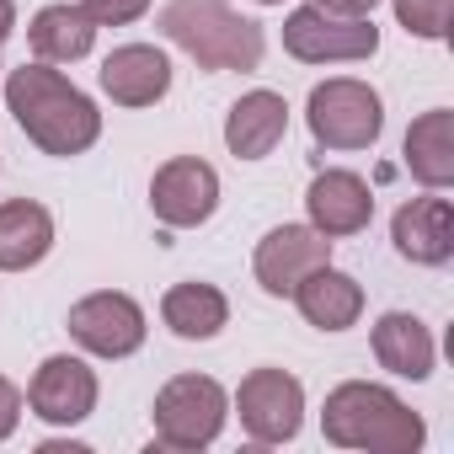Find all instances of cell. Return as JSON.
Wrapping results in <instances>:
<instances>
[{"instance_id": "11", "label": "cell", "mask_w": 454, "mask_h": 454, "mask_svg": "<svg viewBox=\"0 0 454 454\" xmlns=\"http://www.w3.org/2000/svg\"><path fill=\"white\" fill-rule=\"evenodd\" d=\"M27 406L54 422V427H75L97 411V369L70 358V353H54L38 364L33 385H27Z\"/></svg>"}, {"instance_id": "15", "label": "cell", "mask_w": 454, "mask_h": 454, "mask_svg": "<svg viewBox=\"0 0 454 454\" xmlns=\"http://www.w3.org/2000/svg\"><path fill=\"white\" fill-rule=\"evenodd\" d=\"M289 134V102L278 91H247L231 113H224V145L236 160H262L278 150Z\"/></svg>"}, {"instance_id": "7", "label": "cell", "mask_w": 454, "mask_h": 454, "mask_svg": "<svg viewBox=\"0 0 454 454\" xmlns=\"http://www.w3.org/2000/svg\"><path fill=\"white\" fill-rule=\"evenodd\" d=\"M65 326H70V337H75L86 353H97V358H129V353L145 348V332H150L139 300H129V294H118V289H97V294L75 300Z\"/></svg>"}, {"instance_id": "2", "label": "cell", "mask_w": 454, "mask_h": 454, "mask_svg": "<svg viewBox=\"0 0 454 454\" xmlns=\"http://www.w3.org/2000/svg\"><path fill=\"white\" fill-rule=\"evenodd\" d=\"M321 433H326V443L364 449V454H417L427 438L422 417L395 390L369 385V380H348L326 395Z\"/></svg>"}, {"instance_id": "23", "label": "cell", "mask_w": 454, "mask_h": 454, "mask_svg": "<svg viewBox=\"0 0 454 454\" xmlns=\"http://www.w3.org/2000/svg\"><path fill=\"white\" fill-rule=\"evenodd\" d=\"M81 12L97 22V27H129L150 12V0H81Z\"/></svg>"}, {"instance_id": "18", "label": "cell", "mask_w": 454, "mask_h": 454, "mask_svg": "<svg viewBox=\"0 0 454 454\" xmlns=\"http://www.w3.org/2000/svg\"><path fill=\"white\" fill-rule=\"evenodd\" d=\"M406 171L427 187V192H443L454 182V113L449 107H433L422 113L411 129H406Z\"/></svg>"}, {"instance_id": "12", "label": "cell", "mask_w": 454, "mask_h": 454, "mask_svg": "<svg viewBox=\"0 0 454 454\" xmlns=\"http://www.w3.org/2000/svg\"><path fill=\"white\" fill-rule=\"evenodd\" d=\"M305 208H310V224L326 236V241H342V236H358L369 231L374 219V192L358 171H342V166H326L316 171L310 192H305Z\"/></svg>"}, {"instance_id": "6", "label": "cell", "mask_w": 454, "mask_h": 454, "mask_svg": "<svg viewBox=\"0 0 454 454\" xmlns=\"http://www.w3.org/2000/svg\"><path fill=\"white\" fill-rule=\"evenodd\" d=\"M284 49L300 65H342V59H369L380 49V27L369 17H337L326 6H300L284 22Z\"/></svg>"}, {"instance_id": "21", "label": "cell", "mask_w": 454, "mask_h": 454, "mask_svg": "<svg viewBox=\"0 0 454 454\" xmlns=\"http://www.w3.org/2000/svg\"><path fill=\"white\" fill-rule=\"evenodd\" d=\"M160 321L182 337V342H208L224 332V321H231V300H224L214 284H171L166 300H160Z\"/></svg>"}, {"instance_id": "25", "label": "cell", "mask_w": 454, "mask_h": 454, "mask_svg": "<svg viewBox=\"0 0 454 454\" xmlns=\"http://www.w3.org/2000/svg\"><path fill=\"white\" fill-rule=\"evenodd\" d=\"M316 6H326V12H337V17H369L380 0H316Z\"/></svg>"}, {"instance_id": "26", "label": "cell", "mask_w": 454, "mask_h": 454, "mask_svg": "<svg viewBox=\"0 0 454 454\" xmlns=\"http://www.w3.org/2000/svg\"><path fill=\"white\" fill-rule=\"evenodd\" d=\"M17 33V6H12V0H0V43H6Z\"/></svg>"}, {"instance_id": "27", "label": "cell", "mask_w": 454, "mask_h": 454, "mask_svg": "<svg viewBox=\"0 0 454 454\" xmlns=\"http://www.w3.org/2000/svg\"><path fill=\"white\" fill-rule=\"evenodd\" d=\"M257 6H284V0H257Z\"/></svg>"}, {"instance_id": "20", "label": "cell", "mask_w": 454, "mask_h": 454, "mask_svg": "<svg viewBox=\"0 0 454 454\" xmlns=\"http://www.w3.org/2000/svg\"><path fill=\"white\" fill-rule=\"evenodd\" d=\"M27 43H33V54H38L43 65H75V59L91 54L97 22L81 12V0H75V6H70V0H59V6H43V12L33 17Z\"/></svg>"}, {"instance_id": "13", "label": "cell", "mask_w": 454, "mask_h": 454, "mask_svg": "<svg viewBox=\"0 0 454 454\" xmlns=\"http://www.w3.org/2000/svg\"><path fill=\"white\" fill-rule=\"evenodd\" d=\"M390 241H395V252H401L406 262H417V268H443V262L454 257V208H449V198L427 192V198L401 203L395 219H390Z\"/></svg>"}, {"instance_id": "17", "label": "cell", "mask_w": 454, "mask_h": 454, "mask_svg": "<svg viewBox=\"0 0 454 454\" xmlns=\"http://www.w3.org/2000/svg\"><path fill=\"white\" fill-rule=\"evenodd\" d=\"M54 252V214L33 198L0 203V273H27Z\"/></svg>"}, {"instance_id": "3", "label": "cell", "mask_w": 454, "mask_h": 454, "mask_svg": "<svg viewBox=\"0 0 454 454\" xmlns=\"http://www.w3.org/2000/svg\"><path fill=\"white\" fill-rule=\"evenodd\" d=\"M160 33L198 65V70H257L262 65V27L241 17L231 0H166Z\"/></svg>"}, {"instance_id": "22", "label": "cell", "mask_w": 454, "mask_h": 454, "mask_svg": "<svg viewBox=\"0 0 454 454\" xmlns=\"http://www.w3.org/2000/svg\"><path fill=\"white\" fill-rule=\"evenodd\" d=\"M449 17H454V0H395V22L427 43L449 38Z\"/></svg>"}, {"instance_id": "9", "label": "cell", "mask_w": 454, "mask_h": 454, "mask_svg": "<svg viewBox=\"0 0 454 454\" xmlns=\"http://www.w3.org/2000/svg\"><path fill=\"white\" fill-rule=\"evenodd\" d=\"M150 208L166 231H192L219 208V171L198 155H171L150 176Z\"/></svg>"}, {"instance_id": "14", "label": "cell", "mask_w": 454, "mask_h": 454, "mask_svg": "<svg viewBox=\"0 0 454 454\" xmlns=\"http://www.w3.org/2000/svg\"><path fill=\"white\" fill-rule=\"evenodd\" d=\"M102 91L118 107H155L171 91V59L155 43H123L102 59Z\"/></svg>"}, {"instance_id": "4", "label": "cell", "mask_w": 454, "mask_h": 454, "mask_svg": "<svg viewBox=\"0 0 454 454\" xmlns=\"http://www.w3.org/2000/svg\"><path fill=\"white\" fill-rule=\"evenodd\" d=\"M150 417H155V443L160 449L192 454V449H208L219 438L224 417H231V395L208 374H176V380L160 385Z\"/></svg>"}, {"instance_id": "8", "label": "cell", "mask_w": 454, "mask_h": 454, "mask_svg": "<svg viewBox=\"0 0 454 454\" xmlns=\"http://www.w3.org/2000/svg\"><path fill=\"white\" fill-rule=\"evenodd\" d=\"M236 411L257 443H289L305 422V385L289 369H252L236 390Z\"/></svg>"}, {"instance_id": "19", "label": "cell", "mask_w": 454, "mask_h": 454, "mask_svg": "<svg viewBox=\"0 0 454 454\" xmlns=\"http://www.w3.org/2000/svg\"><path fill=\"white\" fill-rule=\"evenodd\" d=\"M374 358H380V369H390L401 380H427L438 348H433V332L411 310H390L374 321Z\"/></svg>"}, {"instance_id": "10", "label": "cell", "mask_w": 454, "mask_h": 454, "mask_svg": "<svg viewBox=\"0 0 454 454\" xmlns=\"http://www.w3.org/2000/svg\"><path fill=\"white\" fill-rule=\"evenodd\" d=\"M332 262V241L316 231V224H278V231H268L262 241H257V257H252V268H257V284L268 289V294H294V284L305 278V273H316V268H326Z\"/></svg>"}, {"instance_id": "1", "label": "cell", "mask_w": 454, "mask_h": 454, "mask_svg": "<svg viewBox=\"0 0 454 454\" xmlns=\"http://www.w3.org/2000/svg\"><path fill=\"white\" fill-rule=\"evenodd\" d=\"M6 107H12V118L22 123V134L43 155L70 160V155H86L102 139L97 102L75 81H65L54 65H43V59H33V65L6 75Z\"/></svg>"}, {"instance_id": "5", "label": "cell", "mask_w": 454, "mask_h": 454, "mask_svg": "<svg viewBox=\"0 0 454 454\" xmlns=\"http://www.w3.org/2000/svg\"><path fill=\"white\" fill-rule=\"evenodd\" d=\"M305 123H310L316 145H326V150H369L385 134V102L369 81L337 75L310 91Z\"/></svg>"}, {"instance_id": "24", "label": "cell", "mask_w": 454, "mask_h": 454, "mask_svg": "<svg viewBox=\"0 0 454 454\" xmlns=\"http://www.w3.org/2000/svg\"><path fill=\"white\" fill-rule=\"evenodd\" d=\"M17 422H22V390H17L6 374H0V443L17 433Z\"/></svg>"}, {"instance_id": "16", "label": "cell", "mask_w": 454, "mask_h": 454, "mask_svg": "<svg viewBox=\"0 0 454 454\" xmlns=\"http://www.w3.org/2000/svg\"><path fill=\"white\" fill-rule=\"evenodd\" d=\"M294 305L316 332H348L364 316V284L326 262V268H316L294 284Z\"/></svg>"}]
</instances>
